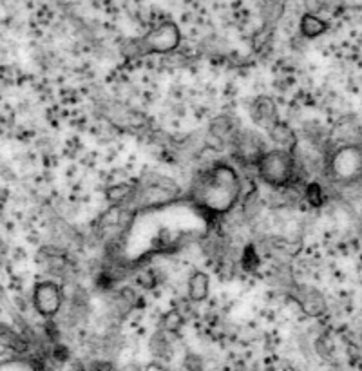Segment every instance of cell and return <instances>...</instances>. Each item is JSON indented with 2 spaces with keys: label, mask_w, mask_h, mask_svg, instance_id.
Returning a JSON list of instances; mask_svg holds the SVG:
<instances>
[{
  "label": "cell",
  "mask_w": 362,
  "mask_h": 371,
  "mask_svg": "<svg viewBox=\"0 0 362 371\" xmlns=\"http://www.w3.org/2000/svg\"><path fill=\"white\" fill-rule=\"evenodd\" d=\"M241 196V180L230 165L218 163L201 172L190 189V199L199 210L223 215L236 207Z\"/></svg>",
  "instance_id": "1"
},
{
  "label": "cell",
  "mask_w": 362,
  "mask_h": 371,
  "mask_svg": "<svg viewBox=\"0 0 362 371\" xmlns=\"http://www.w3.org/2000/svg\"><path fill=\"white\" fill-rule=\"evenodd\" d=\"M181 42V33L174 22L167 20L156 25L144 37L123 44L122 53L127 58H142L147 55H165L176 49Z\"/></svg>",
  "instance_id": "2"
},
{
  "label": "cell",
  "mask_w": 362,
  "mask_h": 371,
  "mask_svg": "<svg viewBox=\"0 0 362 371\" xmlns=\"http://www.w3.org/2000/svg\"><path fill=\"white\" fill-rule=\"evenodd\" d=\"M254 165H256L257 176L268 187L285 189V187L295 185L297 182L299 163L295 161L294 152L281 151V149L266 151Z\"/></svg>",
  "instance_id": "3"
},
{
  "label": "cell",
  "mask_w": 362,
  "mask_h": 371,
  "mask_svg": "<svg viewBox=\"0 0 362 371\" xmlns=\"http://www.w3.org/2000/svg\"><path fill=\"white\" fill-rule=\"evenodd\" d=\"M328 170L339 183H351L362 176V149L344 145L328 161Z\"/></svg>",
  "instance_id": "4"
},
{
  "label": "cell",
  "mask_w": 362,
  "mask_h": 371,
  "mask_svg": "<svg viewBox=\"0 0 362 371\" xmlns=\"http://www.w3.org/2000/svg\"><path fill=\"white\" fill-rule=\"evenodd\" d=\"M63 303V294L58 284L46 281L35 288V308L40 315L55 317Z\"/></svg>",
  "instance_id": "5"
},
{
  "label": "cell",
  "mask_w": 362,
  "mask_h": 371,
  "mask_svg": "<svg viewBox=\"0 0 362 371\" xmlns=\"http://www.w3.org/2000/svg\"><path fill=\"white\" fill-rule=\"evenodd\" d=\"M252 120L256 125L268 131L270 127L279 122L277 116V106L270 96H259L252 106Z\"/></svg>",
  "instance_id": "6"
},
{
  "label": "cell",
  "mask_w": 362,
  "mask_h": 371,
  "mask_svg": "<svg viewBox=\"0 0 362 371\" xmlns=\"http://www.w3.org/2000/svg\"><path fill=\"white\" fill-rule=\"evenodd\" d=\"M266 132H268L270 139H272L281 151L294 152L295 149H297V145H299L297 134H295V131L287 122H281V120H279V122H275Z\"/></svg>",
  "instance_id": "7"
},
{
  "label": "cell",
  "mask_w": 362,
  "mask_h": 371,
  "mask_svg": "<svg viewBox=\"0 0 362 371\" xmlns=\"http://www.w3.org/2000/svg\"><path fill=\"white\" fill-rule=\"evenodd\" d=\"M211 291V279L205 272H194L189 279V299L192 303H203Z\"/></svg>",
  "instance_id": "8"
},
{
  "label": "cell",
  "mask_w": 362,
  "mask_h": 371,
  "mask_svg": "<svg viewBox=\"0 0 362 371\" xmlns=\"http://www.w3.org/2000/svg\"><path fill=\"white\" fill-rule=\"evenodd\" d=\"M136 196V187L129 185V183H118L107 189L106 198L109 199L113 205H122V203L132 201Z\"/></svg>",
  "instance_id": "9"
},
{
  "label": "cell",
  "mask_w": 362,
  "mask_h": 371,
  "mask_svg": "<svg viewBox=\"0 0 362 371\" xmlns=\"http://www.w3.org/2000/svg\"><path fill=\"white\" fill-rule=\"evenodd\" d=\"M299 30L304 37L316 38L319 37V34L325 33L326 24L320 20V18H317L316 15H310V13H308V15H303V18H301Z\"/></svg>",
  "instance_id": "10"
},
{
  "label": "cell",
  "mask_w": 362,
  "mask_h": 371,
  "mask_svg": "<svg viewBox=\"0 0 362 371\" xmlns=\"http://www.w3.org/2000/svg\"><path fill=\"white\" fill-rule=\"evenodd\" d=\"M299 303L308 315H319V313H323V310H325L323 297H320L319 294H317V291H313V290L312 291L308 290L304 296H301Z\"/></svg>",
  "instance_id": "11"
},
{
  "label": "cell",
  "mask_w": 362,
  "mask_h": 371,
  "mask_svg": "<svg viewBox=\"0 0 362 371\" xmlns=\"http://www.w3.org/2000/svg\"><path fill=\"white\" fill-rule=\"evenodd\" d=\"M183 325V313L177 310H170L161 317V332L165 334H177V329Z\"/></svg>",
  "instance_id": "12"
},
{
  "label": "cell",
  "mask_w": 362,
  "mask_h": 371,
  "mask_svg": "<svg viewBox=\"0 0 362 371\" xmlns=\"http://www.w3.org/2000/svg\"><path fill=\"white\" fill-rule=\"evenodd\" d=\"M151 351L156 357H169L170 355V342H169V334L165 332H158L151 341Z\"/></svg>",
  "instance_id": "13"
},
{
  "label": "cell",
  "mask_w": 362,
  "mask_h": 371,
  "mask_svg": "<svg viewBox=\"0 0 362 371\" xmlns=\"http://www.w3.org/2000/svg\"><path fill=\"white\" fill-rule=\"evenodd\" d=\"M304 198H306V201L310 203V205H313V207H320V205L326 201L325 189L316 182L308 183L306 189H304Z\"/></svg>",
  "instance_id": "14"
},
{
  "label": "cell",
  "mask_w": 362,
  "mask_h": 371,
  "mask_svg": "<svg viewBox=\"0 0 362 371\" xmlns=\"http://www.w3.org/2000/svg\"><path fill=\"white\" fill-rule=\"evenodd\" d=\"M241 266H243L246 272H256L257 266H259V258H257L256 250L252 246L243 252V258H241Z\"/></svg>",
  "instance_id": "15"
},
{
  "label": "cell",
  "mask_w": 362,
  "mask_h": 371,
  "mask_svg": "<svg viewBox=\"0 0 362 371\" xmlns=\"http://www.w3.org/2000/svg\"><path fill=\"white\" fill-rule=\"evenodd\" d=\"M136 283H138L142 288H145V290H152V288L158 284L156 274H154L152 270L139 272V274L136 275Z\"/></svg>",
  "instance_id": "16"
},
{
  "label": "cell",
  "mask_w": 362,
  "mask_h": 371,
  "mask_svg": "<svg viewBox=\"0 0 362 371\" xmlns=\"http://www.w3.org/2000/svg\"><path fill=\"white\" fill-rule=\"evenodd\" d=\"M0 371H37L33 364L22 363V360H15V363H6L0 366Z\"/></svg>",
  "instance_id": "17"
},
{
  "label": "cell",
  "mask_w": 362,
  "mask_h": 371,
  "mask_svg": "<svg viewBox=\"0 0 362 371\" xmlns=\"http://www.w3.org/2000/svg\"><path fill=\"white\" fill-rule=\"evenodd\" d=\"M185 367L189 371H201L203 367V360L201 357H198V355H187V359H185Z\"/></svg>",
  "instance_id": "18"
}]
</instances>
